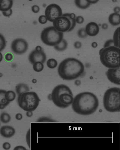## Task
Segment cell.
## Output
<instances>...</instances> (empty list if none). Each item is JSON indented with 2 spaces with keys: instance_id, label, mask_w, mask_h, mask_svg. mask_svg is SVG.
<instances>
[{
  "instance_id": "e0dca14e",
  "label": "cell",
  "mask_w": 120,
  "mask_h": 150,
  "mask_svg": "<svg viewBox=\"0 0 120 150\" xmlns=\"http://www.w3.org/2000/svg\"><path fill=\"white\" fill-rule=\"evenodd\" d=\"M6 91L5 90L0 89V109H4L8 106L10 102L6 99L5 95Z\"/></svg>"
},
{
  "instance_id": "d6a6232c",
  "label": "cell",
  "mask_w": 120,
  "mask_h": 150,
  "mask_svg": "<svg viewBox=\"0 0 120 150\" xmlns=\"http://www.w3.org/2000/svg\"><path fill=\"white\" fill-rule=\"evenodd\" d=\"M31 9L32 12L34 13H38L40 10L39 7L36 5L33 6L32 7Z\"/></svg>"
},
{
  "instance_id": "d590c367",
  "label": "cell",
  "mask_w": 120,
  "mask_h": 150,
  "mask_svg": "<svg viewBox=\"0 0 120 150\" xmlns=\"http://www.w3.org/2000/svg\"><path fill=\"white\" fill-rule=\"evenodd\" d=\"M74 46L75 48L79 49L81 47L82 44L79 41H77L74 43Z\"/></svg>"
},
{
  "instance_id": "d4e9b609",
  "label": "cell",
  "mask_w": 120,
  "mask_h": 150,
  "mask_svg": "<svg viewBox=\"0 0 120 150\" xmlns=\"http://www.w3.org/2000/svg\"><path fill=\"white\" fill-rule=\"evenodd\" d=\"M46 64L47 67L49 68L53 69L55 68L57 65V61L53 58H50L47 61Z\"/></svg>"
},
{
  "instance_id": "5bb4252c",
  "label": "cell",
  "mask_w": 120,
  "mask_h": 150,
  "mask_svg": "<svg viewBox=\"0 0 120 150\" xmlns=\"http://www.w3.org/2000/svg\"><path fill=\"white\" fill-rule=\"evenodd\" d=\"M15 130L12 127L9 126H2L0 129V133L3 137L10 138L13 136L15 134Z\"/></svg>"
},
{
  "instance_id": "7402d4cb",
  "label": "cell",
  "mask_w": 120,
  "mask_h": 150,
  "mask_svg": "<svg viewBox=\"0 0 120 150\" xmlns=\"http://www.w3.org/2000/svg\"><path fill=\"white\" fill-rule=\"evenodd\" d=\"M5 97L7 101L10 102L15 99L16 97V93L12 90H8L6 91L5 95Z\"/></svg>"
},
{
  "instance_id": "e575fe53",
  "label": "cell",
  "mask_w": 120,
  "mask_h": 150,
  "mask_svg": "<svg viewBox=\"0 0 120 150\" xmlns=\"http://www.w3.org/2000/svg\"><path fill=\"white\" fill-rule=\"evenodd\" d=\"M113 45L112 39H110L107 41L105 43L104 47Z\"/></svg>"
},
{
  "instance_id": "7c38bea8",
  "label": "cell",
  "mask_w": 120,
  "mask_h": 150,
  "mask_svg": "<svg viewBox=\"0 0 120 150\" xmlns=\"http://www.w3.org/2000/svg\"><path fill=\"white\" fill-rule=\"evenodd\" d=\"M106 74L108 79L111 82L116 85H120V67L115 68H109Z\"/></svg>"
},
{
  "instance_id": "60d3db41",
  "label": "cell",
  "mask_w": 120,
  "mask_h": 150,
  "mask_svg": "<svg viewBox=\"0 0 120 150\" xmlns=\"http://www.w3.org/2000/svg\"><path fill=\"white\" fill-rule=\"evenodd\" d=\"M102 28L104 29H107L108 28V25L106 23H104L102 25Z\"/></svg>"
},
{
  "instance_id": "5b68a950",
  "label": "cell",
  "mask_w": 120,
  "mask_h": 150,
  "mask_svg": "<svg viewBox=\"0 0 120 150\" xmlns=\"http://www.w3.org/2000/svg\"><path fill=\"white\" fill-rule=\"evenodd\" d=\"M103 104L105 109L111 112L120 111V88L113 87L108 89L103 97Z\"/></svg>"
},
{
  "instance_id": "7bdbcfd3",
  "label": "cell",
  "mask_w": 120,
  "mask_h": 150,
  "mask_svg": "<svg viewBox=\"0 0 120 150\" xmlns=\"http://www.w3.org/2000/svg\"><path fill=\"white\" fill-rule=\"evenodd\" d=\"M91 46L95 48L96 47L98 46V44L96 42H94L92 43Z\"/></svg>"
},
{
  "instance_id": "ffe728a7",
  "label": "cell",
  "mask_w": 120,
  "mask_h": 150,
  "mask_svg": "<svg viewBox=\"0 0 120 150\" xmlns=\"http://www.w3.org/2000/svg\"><path fill=\"white\" fill-rule=\"evenodd\" d=\"M68 44L67 41L63 39L58 44L54 46L55 49L58 51L61 52L65 50L67 48Z\"/></svg>"
},
{
  "instance_id": "ba28073f",
  "label": "cell",
  "mask_w": 120,
  "mask_h": 150,
  "mask_svg": "<svg viewBox=\"0 0 120 150\" xmlns=\"http://www.w3.org/2000/svg\"><path fill=\"white\" fill-rule=\"evenodd\" d=\"M63 33L56 30L53 26L46 27L42 31L41 38L46 45L54 46L59 43L63 39Z\"/></svg>"
},
{
  "instance_id": "9a60e30c",
  "label": "cell",
  "mask_w": 120,
  "mask_h": 150,
  "mask_svg": "<svg viewBox=\"0 0 120 150\" xmlns=\"http://www.w3.org/2000/svg\"><path fill=\"white\" fill-rule=\"evenodd\" d=\"M13 1L11 0H0V11H7L11 9L12 6Z\"/></svg>"
},
{
  "instance_id": "44dd1931",
  "label": "cell",
  "mask_w": 120,
  "mask_h": 150,
  "mask_svg": "<svg viewBox=\"0 0 120 150\" xmlns=\"http://www.w3.org/2000/svg\"><path fill=\"white\" fill-rule=\"evenodd\" d=\"M120 27L118 28L116 30L114 34L113 42L114 45L116 47L120 48Z\"/></svg>"
},
{
  "instance_id": "603a6c76",
  "label": "cell",
  "mask_w": 120,
  "mask_h": 150,
  "mask_svg": "<svg viewBox=\"0 0 120 150\" xmlns=\"http://www.w3.org/2000/svg\"><path fill=\"white\" fill-rule=\"evenodd\" d=\"M0 120L2 123H7L9 122L11 120V117L8 113L3 112L0 115Z\"/></svg>"
},
{
  "instance_id": "3957f363",
  "label": "cell",
  "mask_w": 120,
  "mask_h": 150,
  "mask_svg": "<svg viewBox=\"0 0 120 150\" xmlns=\"http://www.w3.org/2000/svg\"><path fill=\"white\" fill-rule=\"evenodd\" d=\"M49 96L56 106L62 108H66L70 106L74 99L73 94L70 88L63 84L56 86Z\"/></svg>"
},
{
  "instance_id": "ac0fdd59",
  "label": "cell",
  "mask_w": 120,
  "mask_h": 150,
  "mask_svg": "<svg viewBox=\"0 0 120 150\" xmlns=\"http://www.w3.org/2000/svg\"><path fill=\"white\" fill-rule=\"evenodd\" d=\"M110 23L113 26L117 25L120 23V15L118 13H114L111 14L109 18Z\"/></svg>"
},
{
  "instance_id": "8fae6325",
  "label": "cell",
  "mask_w": 120,
  "mask_h": 150,
  "mask_svg": "<svg viewBox=\"0 0 120 150\" xmlns=\"http://www.w3.org/2000/svg\"><path fill=\"white\" fill-rule=\"evenodd\" d=\"M11 48L14 53L18 55H21L27 51L28 48V44L25 39L21 38H17L12 41Z\"/></svg>"
},
{
  "instance_id": "ab89813d",
  "label": "cell",
  "mask_w": 120,
  "mask_h": 150,
  "mask_svg": "<svg viewBox=\"0 0 120 150\" xmlns=\"http://www.w3.org/2000/svg\"><path fill=\"white\" fill-rule=\"evenodd\" d=\"M26 116L28 117H30L32 116L33 115L32 111H27L26 113Z\"/></svg>"
},
{
  "instance_id": "8d00e7d4",
  "label": "cell",
  "mask_w": 120,
  "mask_h": 150,
  "mask_svg": "<svg viewBox=\"0 0 120 150\" xmlns=\"http://www.w3.org/2000/svg\"><path fill=\"white\" fill-rule=\"evenodd\" d=\"M15 118L17 120H20L22 119V115L20 113H18L16 115Z\"/></svg>"
},
{
  "instance_id": "484cf974",
  "label": "cell",
  "mask_w": 120,
  "mask_h": 150,
  "mask_svg": "<svg viewBox=\"0 0 120 150\" xmlns=\"http://www.w3.org/2000/svg\"><path fill=\"white\" fill-rule=\"evenodd\" d=\"M6 45V42L4 37L0 33V52L4 50Z\"/></svg>"
},
{
  "instance_id": "6da1fadb",
  "label": "cell",
  "mask_w": 120,
  "mask_h": 150,
  "mask_svg": "<svg viewBox=\"0 0 120 150\" xmlns=\"http://www.w3.org/2000/svg\"><path fill=\"white\" fill-rule=\"evenodd\" d=\"M73 110L80 115H87L94 113L99 105L97 96L92 93L86 92L79 93L74 98L72 103Z\"/></svg>"
},
{
  "instance_id": "7a4b0ae2",
  "label": "cell",
  "mask_w": 120,
  "mask_h": 150,
  "mask_svg": "<svg viewBox=\"0 0 120 150\" xmlns=\"http://www.w3.org/2000/svg\"><path fill=\"white\" fill-rule=\"evenodd\" d=\"M84 71L83 63L76 59L71 57L63 60L59 65L57 69L60 77L63 80L68 81L77 78L83 74Z\"/></svg>"
},
{
  "instance_id": "f1b7e54d",
  "label": "cell",
  "mask_w": 120,
  "mask_h": 150,
  "mask_svg": "<svg viewBox=\"0 0 120 150\" xmlns=\"http://www.w3.org/2000/svg\"><path fill=\"white\" fill-rule=\"evenodd\" d=\"M47 20L45 16L44 15L40 16L38 18V21L39 22L42 24H44L47 22Z\"/></svg>"
},
{
  "instance_id": "b9f144b4",
  "label": "cell",
  "mask_w": 120,
  "mask_h": 150,
  "mask_svg": "<svg viewBox=\"0 0 120 150\" xmlns=\"http://www.w3.org/2000/svg\"><path fill=\"white\" fill-rule=\"evenodd\" d=\"M87 1L90 4H94L97 2L98 0H87Z\"/></svg>"
},
{
  "instance_id": "ee69618b",
  "label": "cell",
  "mask_w": 120,
  "mask_h": 150,
  "mask_svg": "<svg viewBox=\"0 0 120 150\" xmlns=\"http://www.w3.org/2000/svg\"><path fill=\"white\" fill-rule=\"evenodd\" d=\"M3 59V56L2 53L0 52V62L2 61Z\"/></svg>"
},
{
  "instance_id": "1f68e13d",
  "label": "cell",
  "mask_w": 120,
  "mask_h": 150,
  "mask_svg": "<svg viewBox=\"0 0 120 150\" xmlns=\"http://www.w3.org/2000/svg\"><path fill=\"white\" fill-rule=\"evenodd\" d=\"M76 22L78 24H81L84 21L83 17L80 16H77L75 19Z\"/></svg>"
},
{
  "instance_id": "f546056e",
  "label": "cell",
  "mask_w": 120,
  "mask_h": 150,
  "mask_svg": "<svg viewBox=\"0 0 120 150\" xmlns=\"http://www.w3.org/2000/svg\"><path fill=\"white\" fill-rule=\"evenodd\" d=\"M38 122H44L45 121V122H51L50 121H52L53 120H52V119L49 118H48L46 117H42L40 118H39L38 120Z\"/></svg>"
},
{
  "instance_id": "f35d334b",
  "label": "cell",
  "mask_w": 120,
  "mask_h": 150,
  "mask_svg": "<svg viewBox=\"0 0 120 150\" xmlns=\"http://www.w3.org/2000/svg\"><path fill=\"white\" fill-rule=\"evenodd\" d=\"M113 11L115 13H118L120 12V8L119 7L116 6L114 8Z\"/></svg>"
},
{
  "instance_id": "4dcf8cb0",
  "label": "cell",
  "mask_w": 120,
  "mask_h": 150,
  "mask_svg": "<svg viewBox=\"0 0 120 150\" xmlns=\"http://www.w3.org/2000/svg\"><path fill=\"white\" fill-rule=\"evenodd\" d=\"M2 13L4 16L6 17H9L12 14V9H11L7 11L3 12Z\"/></svg>"
},
{
  "instance_id": "836d02e7",
  "label": "cell",
  "mask_w": 120,
  "mask_h": 150,
  "mask_svg": "<svg viewBox=\"0 0 120 150\" xmlns=\"http://www.w3.org/2000/svg\"><path fill=\"white\" fill-rule=\"evenodd\" d=\"M2 147L4 149L8 150L10 148L11 145L8 142H5L3 144Z\"/></svg>"
},
{
  "instance_id": "277c9868",
  "label": "cell",
  "mask_w": 120,
  "mask_h": 150,
  "mask_svg": "<svg viewBox=\"0 0 120 150\" xmlns=\"http://www.w3.org/2000/svg\"><path fill=\"white\" fill-rule=\"evenodd\" d=\"M99 53L101 61L104 66L109 68L120 67V48L114 45L104 47Z\"/></svg>"
},
{
  "instance_id": "74e56055",
  "label": "cell",
  "mask_w": 120,
  "mask_h": 150,
  "mask_svg": "<svg viewBox=\"0 0 120 150\" xmlns=\"http://www.w3.org/2000/svg\"><path fill=\"white\" fill-rule=\"evenodd\" d=\"M26 148L24 146H18L15 147L14 150H26Z\"/></svg>"
},
{
  "instance_id": "52a82bcc",
  "label": "cell",
  "mask_w": 120,
  "mask_h": 150,
  "mask_svg": "<svg viewBox=\"0 0 120 150\" xmlns=\"http://www.w3.org/2000/svg\"><path fill=\"white\" fill-rule=\"evenodd\" d=\"M75 16L73 13H65L56 18L53 21V27L62 32H70L75 27Z\"/></svg>"
},
{
  "instance_id": "9c48e42d",
  "label": "cell",
  "mask_w": 120,
  "mask_h": 150,
  "mask_svg": "<svg viewBox=\"0 0 120 150\" xmlns=\"http://www.w3.org/2000/svg\"><path fill=\"white\" fill-rule=\"evenodd\" d=\"M46 59V54L42 47L39 46H37L35 49L30 53L28 56L29 61L32 65L37 62L44 64Z\"/></svg>"
},
{
  "instance_id": "30bf717a",
  "label": "cell",
  "mask_w": 120,
  "mask_h": 150,
  "mask_svg": "<svg viewBox=\"0 0 120 150\" xmlns=\"http://www.w3.org/2000/svg\"><path fill=\"white\" fill-rule=\"evenodd\" d=\"M62 14V11L60 7L55 4L48 5L45 12V16L47 20L51 22H53L56 18L61 16Z\"/></svg>"
},
{
  "instance_id": "4316f807",
  "label": "cell",
  "mask_w": 120,
  "mask_h": 150,
  "mask_svg": "<svg viewBox=\"0 0 120 150\" xmlns=\"http://www.w3.org/2000/svg\"><path fill=\"white\" fill-rule=\"evenodd\" d=\"M77 34L78 36L81 38H85L88 36L85 29L84 28L79 29L78 31Z\"/></svg>"
},
{
  "instance_id": "83f0119b",
  "label": "cell",
  "mask_w": 120,
  "mask_h": 150,
  "mask_svg": "<svg viewBox=\"0 0 120 150\" xmlns=\"http://www.w3.org/2000/svg\"><path fill=\"white\" fill-rule=\"evenodd\" d=\"M5 59L7 61H12L13 58V55L11 53H6L4 57Z\"/></svg>"
},
{
  "instance_id": "f6af8a7d",
  "label": "cell",
  "mask_w": 120,
  "mask_h": 150,
  "mask_svg": "<svg viewBox=\"0 0 120 150\" xmlns=\"http://www.w3.org/2000/svg\"><path fill=\"white\" fill-rule=\"evenodd\" d=\"M3 76V74L1 73H0V77H2Z\"/></svg>"
},
{
  "instance_id": "4fadbf2b",
  "label": "cell",
  "mask_w": 120,
  "mask_h": 150,
  "mask_svg": "<svg viewBox=\"0 0 120 150\" xmlns=\"http://www.w3.org/2000/svg\"><path fill=\"white\" fill-rule=\"evenodd\" d=\"M85 29L87 35L90 36L97 35L99 30L98 25L94 22H91L87 24Z\"/></svg>"
},
{
  "instance_id": "2e32d148",
  "label": "cell",
  "mask_w": 120,
  "mask_h": 150,
  "mask_svg": "<svg viewBox=\"0 0 120 150\" xmlns=\"http://www.w3.org/2000/svg\"><path fill=\"white\" fill-rule=\"evenodd\" d=\"M15 90L16 93L18 95L24 93L29 91L30 89L27 84L24 83H20L16 85Z\"/></svg>"
},
{
  "instance_id": "cb8c5ba5",
  "label": "cell",
  "mask_w": 120,
  "mask_h": 150,
  "mask_svg": "<svg viewBox=\"0 0 120 150\" xmlns=\"http://www.w3.org/2000/svg\"><path fill=\"white\" fill-rule=\"evenodd\" d=\"M44 68L43 64L40 62H36L33 64V69L37 72L41 71L43 70Z\"/></svg>"
},
{
  "instance_id": "8992f818",
  "label": "cell",
  "mask_w": 120,
  "mask_h": 150,
  "mask_svg": "<svg viewBox=\"0 0 120 150\" xmlns=\"http://www.w3.org/2000/svg\"><path fill=\"white\" fill-rule=\"evenodd\" d=\"M41 100L34 91L24 93L18 96L17 101L19 106L23 110L33 111L37 108Z\"/></svg>"
},
{
  "instance_id": "d6986e66",
  "label": "cell",
  "mask_w": 120,
  "mask_h": 150,
  "mask_svg": "<svg viewBox=\"0 0 120 150\" xmlns=\"http://www.w3.org/2000/svg\"><path fill=\"white\" fill-rule=\"evenodd\" d=\"M75 4L78 8L85 9L89 7L90 4L87 0H76L75 1Z\"/></svg>"
}]
</instances>
